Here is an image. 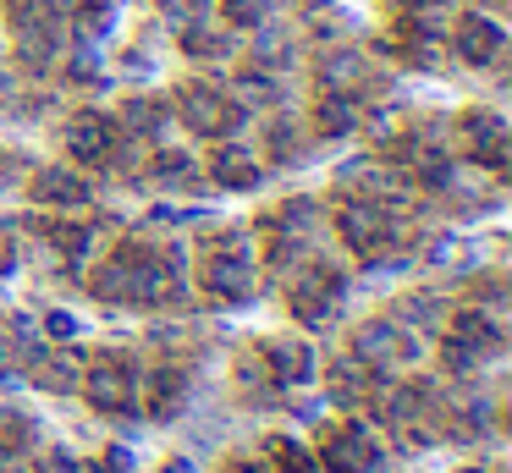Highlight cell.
I'll return each mask as SVG.
<instances>
[{
    "mask_svg": "<svg viewBox=\"0 0 512 473\" xmlns=\"http://www.w3.org/2000/svg\"><path fill=\"white\" fill-rule=\"evenodd\" d=\"M237 99H248V105H276L281 88L265 66H248V72H237Z\"/></svg>",
    "mask_w": 512,
    "mask_h": 473,
    "instance_id": "cell-26",
    "label": "cell"
},
{
    "mask_svg": "<svg viewBox=\"0 0 512 473\" xmlns=\"http://www.w3.org/2000/svg\"><path fill=\"white\" fill-rule=\"evenodd\" d=\"M182 402H188V374H182V363H155L149 369V413L177 418Z\"/></svg>",
    "mask_w": 512,
    "mask_h": 473,
    "instance_id": "cell-17",
    "label": "cell"
},
{
    "mask_svg": "<svg viewBox=\"0 0 512 473\" xmlns=\"http://www.w3.org/2000/svg\"><path fill=\"white\" fill-rule=\"evenodd\" d=\"M364 77H369V61H364L358 50H331V55H320V88H325V94H353Z\"/></svg>",
    "mask_w": 512,
    "mask_h": 473,
    "instance_id": "cell-18",
    "label": "cell"
},
{
    "mask_svg": "<svg viewBox=\"0 0 512 473\" xmlns=\"http://www.w3.org/2000/svg\"><path fill=\"white\" fill-rule=\"evenodd\" d=\"M61 143H67V160L72 165H105L116 143V121L100 116V110H78V116L61 127Z\"/></svg>",
    "mask_w": 512,
    "mask_h": 473,
    "instance_id": "cell-10",
    "label": "cell"
},
{
    "mask_svg": "<svg viewBox=\"0 0 512 473\" xmlns=\"http://www.w3.org/2000/svg\"><path fill=\"white\" fill-rule=\"evenodd\" d=\"M397 325H430V330H441L446 325V308L435 303V297L413 292V297H402V303H397Z\"/></svg>",
    "mask_w": 512,
    "mask_h": 473,
    "instance_id": "cell-25",
    "label": "cell"
},
{
    "mask_svg": "<svg viewBox=\"0 0 512 473\" xmlns=\"http://www.w3.org/2000/svg\"><path fill=\"white\" fill-rule=\"evenodd\" d=\"M457 132H463L468 160H479V165H490V171H501V160H507V121H501L496 110H463Z\"/></svg>",
    "mask_w": 512,
    "mask_h": 473,
    "instance_id": "cell-11",
    "label": "cell"
},
{
    "mask_svg": "<svg viewBox=\"0 0 512 473\" xmlns=\"http://www.w3.org/2000/svg\"><path fill=\"white\" fill-rule=\"evenodd\" d=\"M281 473H314V468H281Z\"/></svg>",
    "mask_w": 512,
    "mask_h": 473,
    "instance_id": "cell-39",
    "label": "cell"
},
{
    "mask_svg": "<svg viewBox=\"0 0 512 473\" xmlns=\"http://www.w3.org/2000/svg\"><path fill=\"white\" fill-rule=\"evenodd\" d=\"M490 6H501V0H490Z\"/></svg>",
    "mask_w": 512,
    "mask_h": 473,
    "instance_id": "cell-40",
    "label": "cell"
},
{
    "mask_svg": "<svg viewBox=\"0 0 512 473\" xmlns=\"http://www.w3.org/2000/svg\"><path fill=\"white\" fill-rule=\"evenodd\" d=\"M259 352H265L270 380H276L281 391H298V385L314 380V347H309L303 336H270Z\"/></svg>",
    "mask_w": 512,
    "mask_h": 473,
    "instance_id": "cell-12",
    "label": "cell"
},
{
    "mask_svg": "<svg viewBox=\"0 0 512 473\" xmlns=\"http://www.w3.org/2000/svg\"><path fill=\"white\" fill-rule=\"evenodd\" d=\"M380 435L364 424V418H347V424H331L320 440V468L325 473H380Z\"/></svg>",
    "mask_w": 512,
    "mask_h": 473,
    "instance_id": "cell-6",
    "label": "cell"
},
{
    "mask_svg": "<svg viewBox=\"0 0 512 473\" xmlns=\"http://www.w3.org/2000/svg\"><path fill=\"white\" fill-rule=\"evenodd\" d=\"M226 22L232 28H259V22H270V0H221Z\"/></svg>",
    "mask_w": 512,
    "mask_h": 473,
    "instance_id": "cell-29",
    "label": "cell"
},
{
    "mask_svg": "<svg viewBox=\"0 0 512 473\" xmlns=\"http://www.w3.org/2000/svg\"><path fill=\"white\" fill-rule=\"evenodd\" d=\"M441 330H446V336H441V363L452 374H474L485 358H496V352H501V319L490 314L485 303L457 308Z\"/></svg>",
    "mask_w": 512,
    "mask_h": 473,
    "instance_id": "cell-3",
    "label": "cell"
},
{
    "mask_svg": "<svg viewBox=\"0 0 512 473\" xmlns=\"http://www.w3.org/2000/svg\"><path fill=\"white\" fill-rule=\"evenodd\" d=\"M28 198L45 209H56V215H83V209L94 204V187L89 176L78 171V165H39L34 182H23Z\"/></svg>",
    "mask_w": 512,
    "mask_h": 473,
    "instance_id": "cell-9",
    "label": "cell"
},
{
    "mask_svg": "<svg viewBox=\"0 0 512 473\" xmlns=\"http://www.w3.org/2000/svg\"><path fill=\"white\" fill-rule=\"evenodd\" d=\"M221 473H265V462H254V457H232Z\"/></svg>",
    "mask_w": 512,
    "mask_h": 473,
    "instance_id": "cell-36",
    "label": "cell"
},
{
    "mask_svg": "<svg viewBox=\"0 0 512 473\" xmlns=\"http://www.w3.org/2000/svg\"><path fill=\"white\" fill-rule=\"evenodd\" d=\"M149 176H155L160 187H182V182L199 176V165H193L188 149H155V154H149Z\"/></svg>",
    "mask_w": 512,
    "mask_h": 473,
    "instance_id": "cell-24",
    "label": "cell"
},
{
    "mask_svg": "<svg viewBox=\"0 0 512 473\" xmlns=\"http://www.w3.org/2000/svg\"><path fill=\"white\" fill-rule=\"evenodd\" d=\"M210 6H215V0H155V11L171 22V28H193V22H204V17H210Z\"/></svg>",
    "mask_w": 512,
    "mask_h": 473,
    "instance_id": "cell-27",
    "label": "cell"
},
{
    "mask_svg": "<svg viewBox=\"0 0 512 473\" xmlns=\"http://www.w3.org/2000/svg\"><path fill=\"white\" fill-rule=\"evenodd\" d=\"M171 116H182V127L199 138H226L232 127H243V105L226 99L215 83H182L171 99Z\"/></svg>",
    "mask_w": 512,
    "mask_h": 473,
    "instance_id": "cell-5",
    "label": "cell"
},
{
    "mask_svg": "<svg viewBox=\"0 0 512 473\" xmlns=\"http://www.w3.org/2000/svg\"><path fill=\"white\" fill-rule=\"evenodd\" d=\"M28 363H34V385H39V391L72 396L83 385V352H72V341H61V347H39Z\"/></svg>",
    "mask_w": 512,
    "mask_h": 473,
    "instance_id": "cell-13",
    "label": "cell"
},
{
    "mask_svg": "<svg viewBox=\"0 0 512 473\" xmlns=\"http://www.w3.org/2000/svg\"><path fill=\"white\" fill-rule=\"evenodd\" d=\"M182 259L177 242H122L116 253H105L100 270H94V297L105 303H138V308H160V303H177L182 297Z\"/></svg>",
    "mask_w": 512,
    "mask_h": 473,
    "instance_id": "cell-1",
    "label": "cell"
},
{
    "mask_svg": "<svg viewBox=\"0 0 512 473\" xmlns=\"http://www.w3.org/2000/svg\"><path fill=\"white\" fill-rule=\"evenodd\" d=\"M50 242H56L72 264H83V259H89V248H94V226H56V231H50Z\"/></svg>",
    "mask_w": 512,
    "mask_h": 473,
    "instance_id": "cell-28",
    "label": "cell"
},
{
    "mask_svg": "<svg viewBox=\"0 0 512 473\" xmlns=\"http://www.w3.org/2000/svg\"><path fill=\"white\" fill-rule=\"evenodd\" d=\"M12 363H17V347H12V336H6V330H0V380H6V374H12Z\"/></svg>",
    "mask_w": 512,
    "mask_h": 473,
    "instance_id": "cell-35",
    "label": "cell"
},
{
    "mask_svg": "<svg viewBox=\"0 0 512 473\" xmlns=\"http://www.w3.org/2000/svg\"><path fill=\"white\" fill-rule=\"evenodd\" d=\"M182 33V50H188V61H226V55L237 50L232 33L210 28V22H193V28H177Z\"/></svg>",
    "mask_w": 512,
    "mask_h": 473,
    "instance_id": "cell-22",
    "label": "cell"
},
{
    "mask_svg": "<svg viewBox=\"0 0 512 473\" xmlns=\"http://www.w3.org/2000/svg\"><path fill=\"white\" fill-rule=\"evenodd\" d=\"M12 182H28V160L23 154H0V187H12Z\"/></svg>",
    "mask_w": 512,
    "mask_h": 473,
    "instance_id": "cell-32",
    "label": "cell"
},
{
    "mask_svg": "<svg viewBox=\"0 0 512 473\" xmlns=\"http://www.w3.org/2000/svg\"><path fill=\"white\" fill-rule=\"evenodd\" d=\"M342 275L331 270V264H298V270L287 275V308L292 319H303V325H325L331 319V308L342 303Z\"/></svg>",
    "mask_w": 512,
    "mask_h": 473,
    "instance_id": "cell-7",
    "label": "cell"
},
{
    "mask_svg": "<svg viewBox=\"0 0 512 473\" xmlns=\"http://www.w3.org/2000/svg\"><path fill=\"white\" fill-rule=\"evenodd\" d=\"M100 468H105V473H133V451H127V446H111Z\"/></svg>",
    "mask_w": 512,
    "mask_h": 473,
    "instance_id": "cell-34",
    "label": "cell"
},
{
    "mask_svg": "<svg viewBox=\"0 0 512 473\" xmlns=\"http://www.w3.org/2000/svg\"><path fill=\"white\" fill-rule=\"evenodd\" d=\"M171 127V105H160V99H127L122 105V121H116V132H133V138H166Z\"/></svg>",
    "mask_w": 512,
    "mask_h": 473,
    "instance_id": "cell-19",
    "label": "cell"
},
{
    "mask_svg": "<svg viewBox=\"0 0 512 473\" xmlns=\"http://www.w3.org/2000/svg\"><path fill=\"white\" fill-rule=\"evenodd\" d=\"M380 374L369 369L364 358H353V352H342V358L331 363V402L336 407H364L369 396H375Z\"/></svg>",
    "mask_w": 512,
    "mask_h": 473,
    "instance_id": "cell-15",
    "label": "cell"
},
{
    "mask_svg": "<svg viewBox=\"0 0 512 473\" xmlns=\"http://www.w3.org/2000/svg\"><path fill=\"white\" fill-rule=\"evenodd\" d=\"M314 132H320V138H347V132H358V99L353 94H320V105H314Z\"/></svg>",
    "mask_w": 512,
    "mask_h": 473,
    "instance_id": "cell-20",
    "label": "cell"
},
{
    "mask_svg": "<svg viewBox=\"0 0 512 473\" xmlns=\"http://www.w3.org/2000/svg\"><path fill=\"white\" fill-rule=\"evenodd\" d=\"M259 176H265V165L248 149H237V143H221L210 154V182L226 187V193H248V187H259Z\"/></svg>",
    "mask_w": 512,
    "mask_h": 473,
    "instance_id": "cell-16",
    "label": "cell"
},
{
    "mask_svg": "<svg viewBox=\"0 0 512 473\" xmlns=\"http://www.w3.org/2000/svg\"><path fill=\"white\" fill-rule=\"evenodd\" d=\"M265 451L281 462V468H314V462H309V451H303L298 440H287V435H270V440H265Z\"/></svg>",
    "mask_w": 512,
    "mask_h": 473,
    "instance_id": "cell-30",
    "label": "cell"
},
{
    "mask_svg": "<svg viewBox=\"0 0 512 473\" xmlns=\"http://www.w3.org/2000/svg\"><path fill=\"white\" fill-rule=\"evenodd\" d=\"M237 391L254 396V402H270V396H281V385L270 380V363H265V352H259V347L237 358Z\"/></svg>",
    "mask_w": 512,
    "mask_h": 473,
    "instance_id": "cell-23",
    "label": "cell"
},
{
    "mask_svg": "<svg viewBox=\"0 0 512 473\" xmlns=\"http://www.w3.org/2000/svg\"><path fill=\"white\" fill-rule=\"evenodd\" d=\"M452 44L468 66H496L501 50H507V28H501L496 17H463L452 33Z\"/></svg>",
    "mask_w": 512,
    "mask_h": 473,
    "instance_id": "cell-14",
    "label": "cell"
},
{
    "mask_svg": "<svg viewBox=\"0 0 512 473\" xmlns=\"http://www.w3.org/2000/svg\"><path fill=\"white\" fill-rule=\"evenodd\" d=\"M116 22H122V6H116V0H78V6H72V33H78L83 44L105 39Z\"/></svg>",
    "mask_w": 512,
    "mask_h": 473,
    "instance_id": "cell-21",
    "label": "cell"
},
{
    "mask_svg": "<svg viewBox=\"0 0 512 473\" xmlns=\"http://www.w3.org/2000/svg\"><path fill=\"white\" fill-rule=\"evenodd\" d=\"M45 330H50L56 341H72V336H78V319L61 314V308H56V314H45Z\"/></svg>",
    "mask_w": 512,
    "mask_h": 473,
    "instance_id": "cell-33",
    "label": "cell"
},
{
    "mask_svg": "<svg viewBox=\"0 0 512 473\" xmlns=\"http://www.w3.org/2000/svg\"><path fill=\"white\" fill-rule=\"evenodd\" d=\"M408 11H435V6H446V0H402Z\"/></svg>",
    "mask_w": 512,
    "mask_h": 473,
    "instance_id": "cell-37",
    "label": "cell"
},
{
    "mask_svg": "<svg viewBox=\"0 0 512 473\" xmlns=\"http://www.w3.org/2000/svg\"><path fill=\"white\" fill-rule=\"evenodd\" d=\"M166 473H193V462H182V457H177V462H171Z\"/></svg>",
    "mask_w": 512,
    "mask_h": 473,
    "instance_id": "cell-38",
    "label": "cell"
},
{
    "mask_svg": "<svg viewBox=\"0 0 512 473\" xmlns=\"http://www.w3.org/2000/svg\"><path fill=\"white\" fill-rule=\"evenodd\" d=\"M353 358H364L375 374H391L397 363L419 358V341H413L408 325H397V319H364V325L353 330Z\"/></svg>",
    "mask_w": 512,
    "mask_h": 473,
    "instance_id": "cell-8",
    "label": "cell"
},
{
    "mask_svg": "<svg viewBox=\"0 0 512 473\" xmlns=\"http://www.w3.org/2000/svg\"><path fill=\"white\" fill-rule=\"evenodd\" d=\"M270 149H276L281 160H298V154H303V132L292 127V121H276V127H270Z\"/></svg>",
    "mask_w": 512,
    "mask_h": 473,
    "instance_id": "cell-31",
    "label": "cell"
},
{
    "mask_svg": "<svg viewBox=\"0 0 512 473\" xmlns=\"http://www.w3.org/2000/svg\"><path fill=\"white\" fill-rule=\"evenodd\" d=\"M259 286V270H254V237L248 231H215L210 237V253L199 259V292L210 303L232 308V303H248Z\"/></svg>",
    "mask_w": 512,
    "mask_h": 473,
    "instance_id": "cell-2",
    "label": "cell"
},
{
    "mask_svg": "<svg viewBox=\"0 0 512 473\" xmlns=\"http://www.w3.org/2000/svg\"><path fill=\"white\" fill-rule=\"evenodd\" d=\"M138 363L133 358H122V352H100L94 363H83V385L78 391L89 396V407L94 413H138Z\"/></svg>",
    "mask_w": 512,
    "mask_h": 473,
    "instance_id": "cell-4",
    "label": "cell"
}]
</instances>
